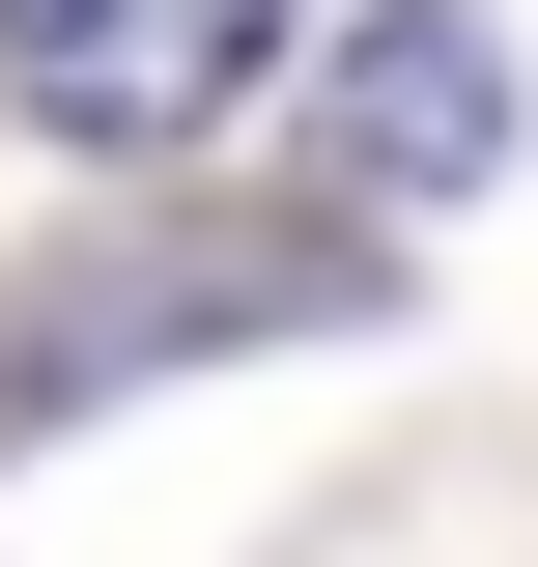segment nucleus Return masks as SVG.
<instances>
[{"mask_svg": "<svg viewBox=\"0 0 538 567\" xmlns=\"http://www.w3.org/2000/svg\"><path fill=\"white\" fill-rule=\"evenodd\" d=\"M397 256H340V227H85V256L0 284V454L58 398H142V369H227V341H369Z\"/></svg>", "mask_w": 538, "mask_h": 567, "instance_id": "nucleus-1", "label": "nucleus"}, {"mask_svg": "<svg viewBox=\"0 0 538 567\" xmlns=\"http://www.w3.org/2000/svg\"><path fill=\"white\" fill-rule=\"evenodd\" d=\"M283 29L312 0H0V114L85 142V171H170V142H227L283 85Z\"/></svg>", "mask_w": 538, "mask_h": 567, "instance_id": "nucleus-2", "label": "nucleus"}, {"mask_svg": "<svg viewBox=\"0 0 538 567\" xmlns=\"http://www.w3.org/2000/svg\"><path fill=\"white\" fill-rule=\"evenodd\" d=\"M312 171L340 199H482V171H510V29H482V0H369L312 58Z\"/></svg>", "mask_w": 538, "mask_h": 567, "instance_id": "nucleus-3", "label": "nucleus"}]
</instances>
